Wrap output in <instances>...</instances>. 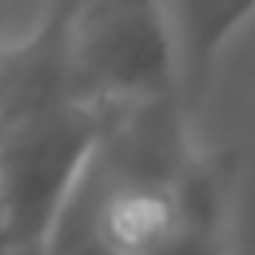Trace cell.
Listing matches in <instances>:
<instances>
[{"label": "cell", "mask_w": 255, "mask_h": 255, "mask_svg": "<svg viewBox=\"0 0 255 255\" xmlns=\"http://www.w3.org/2000/svg\"><path fill=\"white\" fill-rule=\"evenodd\" d=\"M44 251H48V255H112V251L96 239V231H92V223L84 219V211L76 207V199H68V207L60 211V219H56L52 239H48Z\"/></svg>", "instance_id": "5"}, {"label": "cell", "mask_w": 255, "mask_h": 255, "mask_svg": "<svg viewBox=\"0 0 255 255\" xmlns=\"http://www.w3.org/2000/svg\"><path fill=\"white\" fill-rule=\"evenodd\" d=\"M100 139L104 112L68 88L64 8H48L0 52V235L16 247H48Z\"/></svg>", "instance_id": "1"}, {"label": "cell", "mask_w": 255, "mask_h": 255, "mask_svg": "<svg viewBox=\"0 0 255 255\" xmlns=\"http://www.w3.org/2000/svg\"><path fill=\"white\" fill-rule=\"evenodd\" d=\"M64 72L72 96L96 112L179 96L167 4L100 0L64 8Z\"/></svg>", "instance_id": "3"}, {"label": "cell", "mask_w": 255, "mask_h": 255, "mask_svg": "<svg viewBox=\"0 0 255 255\" xmlns=\"http://www.w3.org/2000/svg\"><path fill=\"white\" fill-rule=\"evenodd\" d=\"M235 155L191 151L175 167H139L96 151L72 191L112 255H227Z\"/></svg>", "instance_id": "2"}, {"label": "cell", "mask_w": 255, "mask_h": 255, "mask_svg": "<svg viewBox=\"0 0 255 255\" xmlns=\"http://www.w3.org/2000/svg\"><path fill=\"white\" fill-rule=\"evenodd\" d=\"M0 255H48V251H44V247H16L12 239L0 235Z\"/></svg>", "instance_id": "6"}, {"label": "cell", "mask_w": 255, "mask_h": 255, "mask_svg": "<svg viewBox=\"0 0 255 255\" xmlns=\"http://www.w3.org/2000/svg\"><path fill=\"white\" fill-rule=\"evenodd\" d=\"M171 16V36H175V64H179V100L183 108L191 112L211 68H215V56L219 48L227 44V36L255 16L251 4L243 8H199V4H179V8H167Z\"/></svg>", "instance_id": "4"}]
</instances>
